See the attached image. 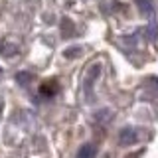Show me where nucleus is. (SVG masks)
<instances>
[{
  "instance_id": "nucleus-1",
  "label": "nucleus",
  "mask_w": 158,
  "mask_h": 158,
  "mask_svg": "<svg viewBox=\"0 0 158 158\" xmlns=\"http://www.w3.org/2000/svg\"><path fill=\"white\" fill-rule=\"evenodd\" d=\"M57 91H59L57 81H46V83H42V87H40V95L42 97H53Z\"/></svg>"
},
{
  "instance_id": "nucleus-6",
  "label": "nucleus",
  "mask_w": 158,
  "mask_h": 158,
  "mask_svg": "<svg viewBox=\"0 0 158 158\" xmlns=\"http://www.w3.org/2000/svg\"><path fill=\"white\" fill-rule=\"evenodd\" d=\"M30 77H32V75H30V73H20V75H18V81H22V83H26L28 81V79Z\"/></svg>"
},
{
  "instance_id": "nucleus-2",
  "label": "nucleus",
  "mask_w": 158,
  "mask_h": 158,
  "mask_svg": "<svg viewBox=\"0 0 158 158\" xmlns=\"http://www.w3.org/2000/svg\"><path fill=\"white\" fill-rule=\"evenodd\" d=\"M135 140H136L135 131L127 128V131H123V132H121V142H123V144H131V142H135Z\"/></svg>"
},
{
  "instance_id": "nucleus-5",
  "label": "nucleus",
  "mask_w": 158,
  "mask_h": 158,
  "mask_svg": "<svg viewBox=\"0 0 158 158\" xmlns=\"http://www.w3.org/2000/svg\"><path fill=\"white\" fill-rule=\"evenodd\" d=\"M93 154H95V148L93 146H83L81 152H79V158H91Z\"/></svg>"
},
{
  "instance_id": "nucleus-4",
  "label": "nucleus",
  "mask_w": 158,
  "mask_h": 158,
  "mask_svg": "<svg viewBox=\"0 0 158 158\" xmlns=\"http://www.w3.org/2000/svg\"><path fill=\"white\" fill-rule=\"evenodd\" d=\"M61 32H63V36H73V24L69 22V20H63L61 22Z\"/></svg>"
},
{
  "instance_id": "nucleus-3",
  "label": "nucleus",
  "mask_w": 158,
  "mask_h": 158,
  "mask_svg": "<svg viewBox=\"0 0 158 158\" xmlns=\"http://www.w3.org/2000/svg\"><path fill=\"white\" fill-rule=\"evenodd\" d=\"M136 4H138V8H140V12H144V14L152 12V2L150 0H136Z\"/></svg>"
}]
</instances>
